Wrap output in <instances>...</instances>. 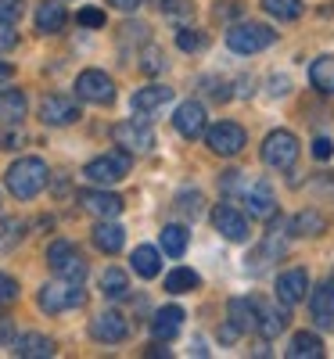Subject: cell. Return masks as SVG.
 Listing matches in <instances>:
<instances>
[{
	"label": "cell",
	"mask_w": 334,
	"mask_h": 359,
	"mask_svg": "<svg viewBox=\"0 0 334 359\" xmlns=\"http://www.w3.org/2000/svg\"><path fill=\"white\" fill-rule=\"evenodd\" d=\"M284 327H288V313H284V309H277V306H259L255 331H259L266 341H273L277 334H284Z\"/></svg>",
	"instance_id": "24"
},
{
	"label": "cell",
	"mask_w": 334,
	"mask_h": 359,
	"mask_svg": "<svg viewBox=\"0 0 334 359\" xmlns=\"http://www.w3.org/2000/svg\"><path fill=\"white\" fill-rule=\"evenodd\" d=\"M245 140H248V133L241 130L237 123H216V126L205 133L208 151H212V155H223V158H230V155H237V151H245Z\"/></svg>",
	"instance_id": "10"
},
{
	"label": "cell",
	"mask_w": 334,
	"mask_h": 359,
	"mask_svg": "<svg viewBox=\"0 0 334 359\" xmlns=\"http://www.w3.org/2000/svg\"><path fill=\"white\" fill-rule=\"evenodd\" d=\"M29 111V101L22 90H4L0 94V126H18Z\"/></svg>",
	"instance_id": "21"
},
{
	"label": "cell",
	"mask_w": 334,
	"mask_h": 359,
	"mask_svg": "<svg viewBox=\"0 0 334 359\" xmlns=\"http://www.w3.org/2000/svg\"><path fill=\"white\" fill-rule=\"evenodd\" d=\"M94 245L105 252V255H119L123 252V245H126V230L119 226V223H98L94 226Z\"/></svg>",
	"instance_id": "22"
},
{
	"label": "cell",
	"mask_w": 334,
	"mask_h": 359,
	"mask_svg": "<svg viewBox=\"0 0 334 359\" xmlns=\"http://www.w3.org/2000/svg\"><path fill=\"white\" fill-rule=\"evenodd\" d=\"M288 355L291 359H320L323 355V341L313 334V331H298L288 345Z\"/></svg>",
	"instance_id": "26"
},
{
	"label": "cell",
	"mask_w": 334,
	"mask_h": 359,
	"mask_svg": "<svg viewBox=\"0 0 334 359\" xmlns=\"http://www.w3.org/2000/svg\"><path fill=\"white\" fill-rule=\"evenodd\" d=\"M184 309L180 306H166L155 313V320H151V338H159V341H173L180 334V327H184Z\"/></svg>",
	"instance_id": "18"
},
{
	"label": "cell",
	"mask_w": 334,
	"mask_h": 359,
	"mask_svg": "<svg viewBox=\"0 0 334 359\" xmlns=\"http://www.w3.org/2000/svg\"><path fill=\"white\" fill-rule=\"evenodd\" d=\"M22 11H25V4H22V0H0V22L15 25V22L22 18Z\"/></svg>",
	"instance_id": "38"
},
{
	"label": "cell",
	"mask_w": 334,
	"mask_h": 359,
	"mask_svg": "<svg viewBox=\"0 0 334 359\" xmlns=\"http://www.w3.org/2000/svg\"><path fill=\"white\" fill-rule=\"evenodd\" d=\"M108 4H112V8H119V11H137V8L144 4V0H108Z\"/></svg>",
	"instance_id": "46"
},
{
	"label": "cell",
	"mask_w": 334,
	"mask_h": 359,
	"mask_svg": "<svg viewBox=\"0 0 334 359\" xmlns=\"http://www.w3.org/2000/svg\"><path fill=\"white\" fill-rule=\"evenodd\" d=\"M47 180H51L47 162H44V158H36V155H25V158L11 162V165H8V172H4V184H8V191H11L18 201L36 198V194L47 187Z\"/></svg>",
	"instance_id": "1"
},
{
	"label": "cell",
	"mask_w": 334,
	"mask_h": 359,
	"mask_svg": "<svg viewBox=\"0 0 334 359\" xmlns=\"http://www.w3.org/2000/svg\"><path fill=\"white\" fill-rule=\"evenodd\" d=\"M8 79H11V65L0 62V83H8Z\"/></svg>",
	"instance_id": "48"
},
{
	"label": "cell",
	"mask_w": 334,
	"mask_h": 359,
	"mask_svg": "<svg viewBox=\"0 0 334 359\" xmlns=\"http://www.w3.org/2000/svg\"><path fill=\"white\" fill-rule=\"evenodd\" d=\"M309 83L320 90V94H334V57L323 54L309 65Z\"/></svg>",
	"instance_id": "28"
},
{
	"label": "cell",
	"mask_w": 334,
	"mask_h": 359,
	"mask_svg": "<svg viewBox=\"0 0 334 359\" xmlns=\"http://www.w3.org/2000/svg\"><path fill=\"white\" fill-rule=\"evenodd\" d=\"M313 155H316L320 162H327V158L334 155V144H330L327 137H316V140H313Z\"/></svg>",
	"instance_id": "44"
},
{
	"label": "cell",
	"mask_w": 334,
	"mask_h": 359,
	"mask_svg": "<svg viewBox=\"0 0 334 359\" xmlns=\"http://www.w3.org/2000/svg\"><path fill=\"white\" fill-rule=\"evenodd\" d=\"M306 294H309V273L306 269H288V273L277 277V298L284 306L306 302Z\"/></svg>",
	"instance_id": "15"
},
{
	"label": "cell",
	"mask_w": 334,
	"mask_h": 359,
	"mask_svg": "<svg viewBox=\"0 0 334 359\" xmlns=\"http://www.w3.org/2000/svg\"><path fill=\"white\" fill-rule=\"evenodd\" d=\"M327 291H330V298H334V269H330V277H327Z\"/></svg>",
	"instance_id": "49"
},
{
	"label": "cell",
	"mask_w": 334,
	"mask_h": 359,
	"mask_svg": "<svg viewBox=\"0 0 334 359\" xmlns=\"http://www.w3.org/2000/svg\"><path fill=\"white\" fill-rule=\"evenodd\" d=\"M65 8L58 4V0H44V4H36V15H33V22H36V33H62L65 29Z\"/></svg>",
	"instance_id": "20"
},
{
	"label": "cell",
	"mask_w": 334,
	"mask_h": 359,
	"mask_svg": "<svg viewBox=\"0 0 334 359\" xmlns=\"http://www.w3.org/2000/svg\"><path fill=\"white\" fill-rule=\"evenodd\" d=\"M176 47L184 54H198L205 47V36L198 33V29H180V33H176Z\"/></svg>",
	"instance_id": "36"
},
{
	"label": "cell",
	"mask_w": 334,
	"mask_h": 359,
	"mask_svg": "<svg viewBox=\"0 0 334 359\" xmlns=\"http://www.w3.org/2000/svg\"><path fill=\"white\" fill-rule=\"evenodd\" d=\"M76 97L90 104H112L115 101V83L101 69H83L76 76Z\"/></svg>",
	"instance_id": "8"
},
{
	"label": "cell",
	"mask_w": 334,
	"mask_h": 359,
	"mask_svg": "<svg viewBox=\"0 0 334 359\" xmlns=\"http://www.w3.org/2000/svg\"><path fill=\"white\" fill-rule=\"evenodd\" d=\"M230 323L237 327L241 334L255 331V323H259V302L255 298H234L230 302Z\"/></svg>",
	"instance_id": "23"
},
{
	"label": "cell",
	"mask_w": 334,
	"mask_h": 359,
	"mask_svg": "<svg viewBox=\"0 0 334 359\" xmlns=\"http://www.w3.org/2000/svg\"><path fill=\"white\" fill-rule=\"evenodd\" d=\"M130 165H133L130 151H108V155L90 158L86 169H83V176H86L94 187H112V184H119V180L130 176Z\"/></svg>",
	"instance_id": "4"
},
{
	"label": "cell",
	"mask_w": 334,
	"mask_h": 359,
	"mask_svg": "<svg viewBox=\"0 0 334 359\" xmlns=\"http://www.w3.org/2000/svg\"><path fill=\"white\" fill-rule=\"evenodd\" d=\"M11 352L22 355V359H47L54 355V341L47 334H22V338H11Z\"/></svg>",
	"instance_id": "19"
},
{
	"label": "cell",
	"mask_w": 334,
	"mask_h": 359,
	"mask_svg": "<svg viewBox=\"0 0 334 359\" xmlns=\"http://www.w3.org/2000/svg\"><path fill=\"white\" fill-rule=\"evenodd\" d=\"M298 137L288 133V130H273L266 140H262V162L277 172H288L295 162H298Z\"/></svg>",
	"instance_id": "6"
},
{
	"label": "cell",
	"mask_w": 334,
	"mask_h": 359,
	"mask_svg": "<svg viewBox=\"0 0 334 359\" xmlns=\"http://www.w3.org/2000/svg\"><path fill=\"white\" fill-rule=\"evenodd\" d=\"M309 309H313V320H316L320 327H334V298H330L327 284L313 291V298H309Z\"/></svg>",
	"instance_id": "30"
},
{
	"label": "cell",
	"mask_w": 334,
	"mask_h": 359,
	"mask_svg": "<svg viewBox=\"0 0 334 359\" xmlns=\"http://www.w3.org/2000/svg\"><path fill=\"white\" fill-rule=\"evenodd\" d=\"M18 298V284H15V277H8V273H0V306H8V302H15Z\"/></svg>",
	"instance_id": "39"
},
{
	"label": "cell",
	"mask_w": 334,
	"mask_h": 359,
	"mask_svg": "<svg viewBox=\"0 0 334 359\" xmlns=\"http://www.w3.org/2000/svg\"><path fill=\"white\" fill-rule=\"evenodd\" d=\"M126 334H130V323H126L123 313H115V309L94 316V323H90V338L101 341V345H119V341H126Z\"/></svg>",
	"instance_id": "11"
},
{
	"label": "cell",
	"mask_w": 334,
	"mask_h": 359,
	"mask_svg": "<svg viewBox=\"0 0 334 359\" xmlns=\"http://www.w3.org/2000/svg\"><path fill=\"white\" fill-rule=\"evenodd\" d=\"M79 25L101 29V25H105V11H101V8H83V11H79Z\"/></svg>",
	"instance_id": "40"
},
{
	"label": "cell",
	"mask_w": 334,
	"mask_h": 359,
	"mask_svg": "<svg viewBox=\"0 0 334 359\" xmlns=\"http://www.w3.org/2000/svg\"><path fill=\"white\" fill-rule=\"evenodd\" d=\"M273 40H277V33H273L269 25H262V22H237V25L227 29V47L234 54H259Z\"/></svg>",
	"instance_id": "5"
},
{
	"label": "cell",
	"mask_w": 334,
	"mask_h": 359,
	"mask_svg": "<svg viewBox=\"0 0 334 359\" xmlns=\"http://www.w3.org/2000/svg\"><path fill=\"white\" fill-rule=\"evenodd\" d=\"M159 8H162V15L173 18V22H187V18L194 15V8L187 4V0H159Z\"/></svg>",
	"instance_id": "35"
},
{
	"label": "cell",
	"mask_w": 334,
	"mask_h": 359,
	"mask_svg": "<svg viewBox=\"0 0 334 359\" xmlns=\"http://www.w3.org/2000/svg\"><path fill=\"white\" fill-rule=\"evenodd\" d=\"M173 126H176V133L184 140L201 137L205 133V108H201V101H184L180 104L176 115H173Z\"/></svg>",
	"instance_id": "14"
},
{
	"label": "cell",
	"mask_w": 334,
	"mask_h": 359,
	"mask_svg": "<svg viewBox=\"0 0 334 359\" xmlns=\"http://www.w3.org/2000/svg\"><path fill=\"white\" fill-rule=\"evenodd\" d=\"M79 205L86 208V212L101 216V219H112V216L123 212V198L112 194V191H83L79 194Z\"/></svg>",
	"instance_id": "16"
},
{
	"label": "cell",
	"mask_w": 334,
	"mask_h": 359,
	"mask_svg": "<svg viewBox=\"0 0 334 359\" xmlns=\"http://www.w3.org/2000/svg\"><path fill=\"white\" fill-rule=\"evenodd\" d=\"M101 294H105V298H112V302L126 298V294H130V277H126L119 266H108L105 273H101Z\"/></svg>",
	"instance_id": "27"
},
{
	"label": "cell",
	"mask_w": 334,
	"mask_h": 359,
	"mask_svg": "<svg viewBox=\"0 0 334 359\" xmlns=\"http://www.w3.org/2000/svg\"><path fill=\"white\" fill-rule=\"evenodd\" d=\"M47 266L54 269V277H62V280H76V284L86 280V262H83V255L72 241H54L47 248Z\"/></svg>",
	"instance_id": "7"
},
{
	"label": "cell",
	"mask_w": 334,
	"mask_h": 359,
	"mask_svg": "<svg viewBox=\"0 0 334 359\" xmlns=\"http://www.w3.org/2000/svg\"><path fill=\"white\" fill-rule=\"evenodd\" d=\"M133 273L137 277H144V280H151V277H159L162 273V255H159V248H151V245H140V248H133Z\"/></svg>",
	"instance_id": "25"
},
{
	"label": "cell",
	"mask_w": 334,
	"mask_h": 359,
	"mask_svg": "<svg viewBox=\"0 0 334 359\" xmlns=\"http://www.w3.org/2000/svg\"><path fill=\"white\" fill-rule=\"evenodd\" d=\"M212 223H216V230L227 237V241H234V245L248 241V219H245V212H237L234 205H216Z\"/></svg>",
	"instance_id": "12"
},
{
	"label": "cell",
	"mask_w": 334,
	"mask_h": 359,
	"mask_svg": "<svg viewBox=\"0 0 334 359\" xmlns=\"http://www.w3.org/2000/svg\"><path fill=\"white\" fill-rule=\"evenodd\" d=\"M205 86H208L205 94H208L212 101H227V97H230V94H227V83H220V79H205Z\"/></svg>",
	"instance_id": "43"
},
{
	"label": "cell",
	"mask_w": 334,
	"mask_h": 359,
	"mask_svg": "<svg viewBox=\"0 0 334 359\" xmlns=\"http://www.w3.org/2000/svg\"><path fill=\"white\" fill-rule=\"evenodd\" d=\"M194 287H201V277L194 273V269H187V266L173 269V273L166 277V291L169 294H184V291H194Z\"/></svg>",
	"instance_id": "32"
},
{
	"label": "cell",
	"mask_w": 334,
	"mask_h": 359,
	"mask_svg": "<svg viewBox=\"0 0 334 359\" xmlns=\"http://www.w3.org/2000/svg\"><path fill=\"white\" fill-rule=\"evenodd\" d=\"M162 252H166V255H173V259H180V255L187 252V230L180 226V223L162 226Z\"/></svg>",
	"instance_id": "31"
},
{
	"label": "cell",
	"mask_w": 334,
	"mask_h": 359,
	"mask_svg": "<svg viewBox=\"0 0 334 359\" xmlns=\"http://www.w3.org/2000/svg\"><path fill=\"white\" fill-rule=\"evenodd\" d=\"M115 144L123 147V151L130 155H147L151 147H155V130H151L147 123H140V118H130V123H119L112 130Z\"/></svg>",
	"instance_id": "9"
},
{
	"label": "cell",
	"mask_w": 334,
	"mask_h": 359,
	"mask_svg": "<svg viewBox=\"0 0 334 359\" xmlns=\"http://www.w3.org/2000/svg\"><path fill=\"white\" fill-rule=\"evenodd\" d=\"M327 230V219L316 212V208H306V212H298L295 219H291V233L295 237H316V233H323Z\"/></svg>",
	"instance_id": "29"
},
{
	"label": "cell",
	"mask_w": 334,
	"mask_h": 359,
	"mask_svg": "<svg viewBox=\"0 0 334 359\" xmlns=\"http://www.w3.org/2000/svg\"><path fill=\"white\" fill-rule=\"evenodd\" d=\"M36 302H40V309H44V313L58 316V313L79 309V306L86 302V294H83V284H76V280H62V277H58V280H51V284H44V287H40Z\"/></svg>",
	"instance_id": "2"
},
{
	"label": "cell",
	"mask_w": 334,
	"mask_h": 359,
	"mask_svg": "<svg viewBox=\"0 0 334 359\" xmlns=\"http://www.w3.org/2000/svg\"><path fill=\"white\" fill-rule=\"evenodd\" d=\"M234 194H241V201L248 205V216H255V219H269L277 212V198H273V187H269L266 176L241 172V184H237Z\"/></svg>",
	"instance_id": "3"
},
{
	"label": "cell",
	"mask_w": 334,
	"mask_h": 359,
	"mask_svg": "<svg viewBox=\"0 0 334 359\" xmlns=\"http://www.w3.org/2000/svg\"><path fill=\"white\" fill-rule=\"evenodd\" d=\"M22 230H25L22 219H0V252H11L22 241Z\"/></svg>",
	"instance_id": "34"
},
{
	"label": "cell",
	"mask_w": 334,
	"mask_h": 359,
	"mask_svg": "<svg viewBox=\"0 0 334 359\" xmlns=\"http://www.w3.org/2000/svg\"><path fill=\"white\" fill-rule=\"evenodd\" d=\"M11 338H15V323H11V316H0V348L11 345Z\"/></svg>",
	"instance_id": "45"
},
{
	"label": "cell",
	"mask_w": 334,
	"mask_h": 359,
	"mask_svg": "<svg viewBox=\"0 0 334 359\" xmlns=\"http://www.w3.org/2000/svg\"><path fill=\"white\" fill-rule=\"evenodd\" d=\"M40 118L47 126H72L79 118V104L72 97H65V94H51L40 104Z\"/></svg>",
	"instance_id": "13"
},
{
	"label": "cell",
	"mask_w": 334,
	"mask_h": 359,
	"mask_svg": "<svg viewBox=\"0 0 334 359\" xmlns=\"http://www.w3.org/2000/svg\"><path fill=\"white\" fill-rule=\"evenodd\" d=\"M15 43H18V36H15V25L0 22V54H4V50H11Z\"/></svg>",
	"instance_id": "42"
},
{
	"label": "cell",
	"mask_w": 334,
	"mask_h": 359,
	"mask_svg": "<svg viewBox=\"0 0 334 359\" xmlns=\"http://www.w3.org/2000/svg\"><path fill=\"white\" fill-rule=\"evenodd\" d=\"M176 208H180L184 216L198 219V216H201V194H198V191H184V194L176 198Z\"/></svg>",
	"instance_id": "37"
},
{
	"label": "cell",
	"mask_w": 334,
	"mask_h": 359,
	"mask_svg": "<svg viewBox=\"0 0 334 359\" xmlns=\"http://www.w3.org/2000/svg\"><path fill=\"white\" fill-rule=\"evenodd\" d=\"M166 69V57H162V50H144V72H162Z\"/></svg>",
	"instance_id": "41"
},
{
	"label": "cell",
	"mask_w": 334,
	"mask_h": 359,
	"mask_svg": "<svg viewBox=\"0 0 334 359\" xmlns=\"http://www.w3.org/2000/svg\"><path fill=\"white\" fill-rule=\"evenodd\" d=\"M237 334H241V331H237L234 323H223V327H220V341H237Z\"/></svg>",
	"instance_id": "47"
},
{
	"label": "cell",
	"mask_w": 334,
	"mask_h": 359,
	"mask_svg": "<svg viewBox=\"0 0 334 359\" xmlns=\"http://www.w3.org/2000/svg\"><path fill=\"white\" fill-rule=\"evenodd\" d=\"M262 11L277 22H295L302 18V0H262Z\"/></svg>",
	"instance_id": "33"
},
{
	"label": "cell",
	"mask_w": 334,
	"mask_h": 359,
	"mask_svg": "<svg viewBox=\"0 0 334 359\" xmlns=\"http://www.w3.org/2000/svg\"><path fill=\"white\" fill-rule=\"evenodd\" d=\"M173 101V90L169 86H159V83H151V86H144V90H137L133 94V101H130V108L137 111V115H155L162 104H169Z\"/></svg>",
	"instance_id": "17"
}]
</instances>
